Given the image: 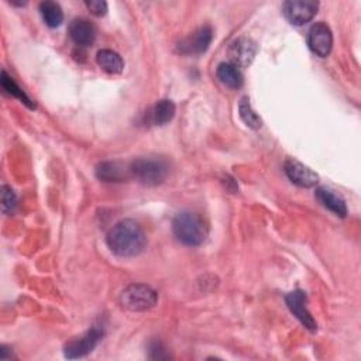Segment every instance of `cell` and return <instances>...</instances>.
<instances>
[{
	"mask_svg": "<svg viewBox=\"0 0 361 361\" xmlns=\"http://www.w3.org/2000/svg\"><path fill=\"white\" fill-rule=\"evenodd\" d=\"M150 351H151V354H153V355H150L151 358H158V360H161V358H168V357H170V355L165 353V348L163 347V344L158 343V341H156V343L151 344Z\"/></svg>",
	"mask_w": 361,
	"mask_h": 361,
	"instance_id": "cell-23",
	"label": "cell"
},
{
	"mask_svg": "<svg viewBox=\"0 0 361 361\" xmlns=\"http://www.w3.org/2000/svg\"><path fill=\"white\" fill-rule=\"evenodd\" d=\"M85 5L89 9V12L97 18L104 16L107 12V4L102 2V0H90V2H85Z\"/></svg>",
	"mask_w": 361,
	"mask_h": 361,
	"instance_id": "cell-22",
	"label": "cell"
},
{
	"mask_svg": "<svg viewBox=\"0 0 361 361\" xmlns=\"http://www.w3.org/2000/svg\"><path fill=\"white\" fill-rule=\"evenodd\" d=\"M106 242L114 254L120 257H135L146 249L147 237L137 222L125 219L110 229Z\"/></svg>",
	"mask_w": 361,
	"mask_h": 361,
	"instance_id": "cell-1",
	"label": "cell"
},
{
	"mask_svg": "<svg viewBox=\"0 0 361 361\" xmlns=\"http://www.w3.org/2000/svg\"><path fill=\"white\" fill-rule=\"evenodd\" d=\"M308 46L318 57H327L333 47L332 30L325 23H316L308 33Z\"/></svg>",
	"mask_w": 361,
	"mask_h": 361,
	"instance_id": "cell-9",
	"label": "cell"
},
{
	"mask_svg": "<svg viewBox=\"0 0 361 361\" xmlns=\"http://www.w3.org/2000/svg\"><path fill=\"white\" fill-rule=\"evenodd\" d=\"M0 82H2L4 89H5L9 95H12V96L20 99L27 107L36 109V104L33 103V100L22 90V88L13 81V78H11V76L6 74V71H2V76H0Z\"/></svg>",
	"mask_w": 361,
	"mask_h": 361,
	"instance_id": "cell-20",
	"label": "cell"
},
{
	"mask_svg": "<svg viewBox=\"0 0 361 361\" xmlns=\"http://www.w3.org/2000/svg\"><path fill=\"white\" fill-rule=\"evenodd\" d=\"M315 196L326 209L333 212L336 216H340V217L347 216L346 202L339 195H336L333 191H330L325 186H320V188L316 189Z\"/></svg>",
	"mask_w": 361,
	"mask_h": 361,
	"instance_id": "cell-14",
	"label": "cell"
},
{
	"mask_svg": "<svg viewBox=\"0 0 361 361\" xmlns=\"http://www.w3.org/2000/svg\"><path fill=\"white\" fill-rule=\"evenodd\" d=\"M128 172L130 174V170H125V167L113 161H104L96 167V177L104 182L123 181L128 177Z\"/></svg>",
	"mask_w": 361,
	"mask_h": 361,
	"instance_id": "cell-16",
	"label": "cell"
},
{
	"mask_svg": "<svg viewBox=\"0 0 361 361\" xmlns=\"http://www.w3.org/2000/svg\"><path fill=\"white\" fill-rule=\"evenodd\" d=\"M318 9V2H308V0H288L282 5L284 16L294 26H304L311 22L316 16Z\"/></svg>",
	"mask_w": 361,
	"mask_h": 361,
	"instance_id": "cell-6",
	"label": "cell"
},
{
	"mask_svg": "<svg viewBox=\"0 0 361 361\" xmlns=\"http://www.w3.org/2000/svg\"><path fill=\"white\" fill-rule=\"evenodd\" d=\"M103 337V326H92L83 336L69 341L65 348L64 354L69 360L85 357L86 354L92 353L93 348Z\"/></svg>",
	"mask_w": 361,
	"mask_h": 361,
	"instance_id": "cell-5",
	"label": "cell"
},
{
	"mask_svg": "<svg viewBox=\"0 0 361 361\" xmlns=\"http://www.w3.org/2000/svg\"><path fill=\"white\" fill-rule=\"evenodd\" d=\"M157 292L151 287L143 284L129 285L122 292V295H120V304L132 312H143L151 309L157 305Z\"/></svg>",
	"mask_w": 361,
	"mask_h": 361,
	"instance_id": "cell-4",
	"label": "cell"
},
{
	"mask_svg": "<svg viewBox=\"0 0 361 361\" xmlns=\"http://www.w3.org/2000/svg\"><path fill=\"white\" fill-rule=\"evenodd\" d=\"M257 51V44L252 39L242 37L231 43L227 54L230 64L236 65L237 68H246L254 61Z\"/></svg>",
	"mask_w": 361,
	"mask_h": 361,
	"instance_id": "cell-8",
	"label": "cell"
},
{
	"mask_svg": "<svg viewBox=\"0 0 361 361\" xmlns=\"http://www.w3.org/2000/svg\"><path fill=\"white\" fill-rule=\"evenodd\" d=\"M69 36L78 47H89L96 40V27L85 19H75L69 26Z\"/></svg>",
	"mask_w": 361,
	"mask_h": 361,
	"instance_id": "cell-12",
	"label": "cell"
},
{
	"mask_svg": "<svg viewBox=\"0 0 361 361\" xmlns=\"http://www.w3.org/2000/svg\"><path fill=\"white\" fill-rule=\"evenodd\" d=\"M172 230L181 243L195 247L200 246L207 234L203 219L193 212H181L172 222Z\"/></svg>",
	"mask_w": 361,
	"mask_h": 361,
	"instance_id": "cell-2",
	"label": "cell"
},
{
	"mask_svg": "<svg viewBox=\"0 0 361 361\" xmlns=\"http://www.w3.org/2000/svg\"><path fill=\"white\" fill-rule=\"evenodd\" d=\"M40 13L46 25L51 29L60 27L64 22V12L61 6L55 2H43L40 4Z\"/></svg>",
	"mask_w": 361,
	"mask_h": 361,
	"instance_id": "cell-18",
	"label": "cell"
},
{
	"mask_svg": "<svg viewBox=\"0 0 361 361\" xmlns=\"http://www.w3.org/2000/svg\"><path fill=\"white\" fill-rule=\"evenodd\" d=\"M175 111V103L170 99H163L153 106V109L149 113V120L154 126H164L174 118Z\"/></svg>",
	"mask_w": 361,
	"mask_h": 361,
	"instance_id": "cell-13",
	"label": "cell"
},
{
	"mask_svg": "<svg viewBox=\"0 0 361 361\" xmlns=\"http://www.w3.org/2000/svg\"><path fill=\"white\" fill-rule=\"evenodd\" d=\"M97 65L107 74H122L125 69V62L117 53L111 50H102L96 57Z\"/></svg>",
	"mask_w": 361,
	"mask_h": 361,
	"instance_id": "cell-17",
	"label": "cell"
},
{
	"mask_svg": "<svg viewBox=\"0 0 361 361\" xmlns=\"http://www.w3.org/2000/svg\"><path fill=\"white\" fill-rule=\"evenodd\" d=\"M213 40V30L209 26H203L193 32L186 39L181 40L177 46V51L184 55H199L203 54Z\"/></svg>",
	"mask_w": 361,
	"mask_h": 361,
	"instance_id": "cell-7",
	"label": "cell"
},
{
	"mask_svg": "<svg viewBox=\"0 0 361 361\" xmlns=\"http://www.w3.org/2000/svg\"><path fill=\"white\" fill-rule=\"evenodd\" d=\"M130 175L139 182L156 186L163 184L168 177V164L161 158H139L130 164Z\"/></svg>",
	"mask_w": 361,
	"mask_h": 361,
	"instance_id": "cell-3",
	"label": "cell"
},
{
	"mask_svg": "<svg viewBox=\"0 0 361 361\" xmlns=\"http://www.w3.org/2000/svg\"><path fill=\"white\" fill-rule=\"evenodd\" d=\"M284 168H285V174L291 179V182H294L298 186L312 188L319 181V177L311 168L305 167L304 164H301L295 160H287Z\"/></svg>",
	"mask_w": 361,
	"mask_h": 361,
	"instance_id": "cell-11",
	"label": "cell"
},
{
	"mask_svg": "<svg viewBox=\"0 0 361 361\" xmlns=\"http://www.w3.org/2000/svg\"><path fill=\"white\" fill-rule=\"evenodd\" d=\"M238 113H240V117H242L243 122L246 123L247 128L253 129V130H257L261 128V118L259 117V114L253 110L252 104H250V100L247 96L240 99V103H238Z\"/></svg>",
	"mask_w": 361,
	"mask_h": 361,
	"instance_id": "cell-19",
	"label": "cell"
},
{
	"mask_svg": "<svg viewBox=\"0 0 361 361\" xmlns=\"http://www.w3.org/2000/svg\"><path fill=\"white\" fill-rule=\"evenodd\" d=\"M16 206H18V198H16L15 191L11 186L4 185L2 186V210H4V213H6V214L13 213Z\"/></svg>",
	"mask_w": 361,
	"mask_h": 361,
	"instance_id": "cell-21",
	"label": "cell"
},
{
	"mask_svg": "<svg viewBox=\"0 0 361 361\" xmlns=\"http://www.w3.org/2000/svg\"><path fill=\"white\" fill-rule=\"evenodd\" d=\"M216 75H217V79L230 89H240L243 86L242 72H240V69L236 65L230 62L219 64L216 69Z\"/></svg>",
	"mask_w": 361,
	"mask_h": 361,
	"instance_id": "cell-15",
	"label": "cell"
},
{
	"mask_svg": "<svg viewBox=\"0 0 361 361\" xmlns=\"http://www.w3.org/2000/svg\"><path fill=\"white\" fill-rule=\"evenodd\" d=\"M285 302H287V306L290 308V311L299 319V322L306 329H309L311 332H316L318 323H316V320L313 319V316L311 315V312L306 308L308 298H306V294L304 291L297 290L294 292H290L285 297Z\"/></svg>",
	"mask_w": 361,
	"mask_h": 361,
	"instance_id": "cell-10",
	"label": "cell"
}]
</instances>
